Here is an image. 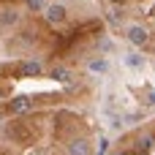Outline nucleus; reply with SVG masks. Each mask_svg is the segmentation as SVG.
<instances>
[{"mask_svg":"<svg viewBox=\"0 0 155 155\" xmlns=\"http://www.w3.org/2000/svg\"><path fill=\"white\" fill-rule=\"evenodd\" d=\"M106 68H109L106 57H95V60H90V71H93V74H104Z\"/></svg>","mask_w":155,"mask_h":155,"instance_id":"6","label":"nucleus"},{"mask_svg":"<svg viewBox=\"0 0 155 155\" xmlns=\"http://www.w3.org/2000/svg\"><path fill=\"white\" fill-rule=\"evenodd\" d=\"M117 155H123V153H117Z\"/></svg>","mask_w":155,"mask_h":155,"instance_id":"8","label":"nucleus"},{"mask_svg":"<svg viewBox=\"0 0 155 155\" xmlns=\"http://www.w3.org/2000/svg\"><path fill=\"white\" fill-rule=\"evenodd\" d=\"M65 19H68V11L63 5H49L46 8V22L49 25H63Z\"/></svg>","mask_w":155,"mask_h":155,"instance_id":"4","label":"nucleus"},{"mask_svg":"<svg viewBox=\"0 0 155 155\" xmlns=\"http://www.w3.org/2000/svg\"><path fill=\"white\" fill-rule=\"evenodd\" d=\"M125 60V65H131V68H142L144 65V57H139V54H128V57H123Z\"/></svg>","mask_w":155,"mask_h":155,"instance_id":"7","label":"nucleus"},{"mask_svg":"<svg viewBox=\"0 0 155 155\" xmlns=\"http://www.w3.org/2000/svg\"><path fill=\"white\" fill-rule=\"evenodd\" d=\"M68 155H93V147L87 139H74L68 144Z\"/></svg>","mask_w":155,"mask_h":155,"instance_id":"5","label":"nucleus"},{"mask_svg":"<svg viewBox=\"0 0 155 155\" xmlns=\"http://www.w3.org/2000/svg\"><path fill=\"white\" fill-rule=\"evenodd\" d=\"M14 74H19V76H38L41 74V63L38 60H19L14 65Z\"/></svg>","mask_w":155,"mask_h":155,"instance_id":"2","label":"nucleus"},{"mask_svg":"<svg viewBox=\"0 0 155 155\" xmlns=\"http://www.w3.org/2000/svg\"><path fill=\"white\" fill-rule=\"evenodd\" d=\"M125 38H128L134 46H147L150 33H147V27H142V25H131V27L125 30Z\"/></svg>","mask_w":155,"mask_h":155,"instance_id":"1","label":"nucleus"},{"mask_svg":"<svg viewBox=\"0 0 155 155\" xmlns=\"http://www.w3.org/2000/svg\"><path fill=\"white\" fill-rule=\"evenodd\" d=\"M33 109V101L27 98V95H19V98H11L8 101V112L11 114H25V112H30Z\"/></svg>","mask_w":155,"mask_h":155,"instance_id":"3","label":"nucleus"}]
</instances>
